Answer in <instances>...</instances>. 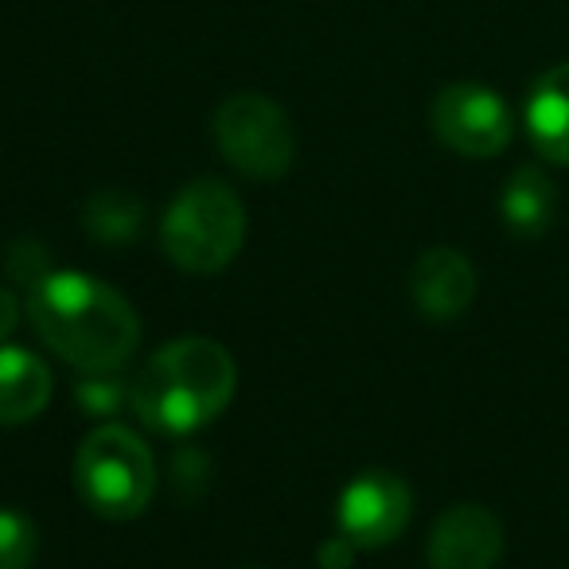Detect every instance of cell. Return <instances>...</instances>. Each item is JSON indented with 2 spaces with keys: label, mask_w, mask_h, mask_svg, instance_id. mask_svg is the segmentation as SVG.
Returning <instances> with one entry per match:
<instances>
[{
  "label": "cell",
  "mask_w": 569,
  "mask_h": 569,
  "mask_svg": "<svg viewBox=\"0 0 569 569\" xmlns=\"http://www.w3.org/2000/svg\"><path fill=\"white\" fill-rule=\"evenodd\" d=\"M32 328L59 359L90 375H110L129 363L141 343L133 305L90 273H56L28 289Z\"/></svg>",
  "instance_id": "6da1fadb"
},
{
  "label": "cell",
  "mask_w": 569,
  "mask_h": 569,
  "mask_svg": "<svg viewBox=\"0 0 569 569\" xmlns=\"http://www.w3.org/2000/svg\"><path fill=\"white\" fill-rule=\"evenodd\" d=\"M234 359L222 343L188 336L172 340L144 363L133 387V410L160 433H196L234 398Z\"/></svg>",
  "instance_id": "7a4b0ae2"
},
{
  "label": "cell",
  "mask_w": 569,
  "mask_h": 569,
  "mask_svg": "<svg viewBox=\"0 0 569 569\" xmlns=\"http://www.w3.org/2000/svg\"><path fill=\"white\" fill-rule=\"evenodd\" d=\"M246 242V207L222 180H196L168 203L160 246L188 273H219Z\"/></svg>",
  "instance_id": "3957f363"
},
{
  "label": "cell",
  "mask_w": 569,
  "mask_h": 569,
  "mask_svg": "<svg viewBox=\"0 0 569 569\" xmlns=\"http://www.w3.org/2000/svg\"><path fill=\"white\" fill-rule=\"evenodd\" d=\"M74 483L82 503L102 519H137L157 488L152 452L133 429L98 426L74 457Z\"/></svg>",
  "instance_id": "277c9868"
},
{
  "label": "cell",
  "mask_w": 569,
  "mask_h": 569,
  "mask_svg": "<svg viewBox=\"0 0 569 569\" xmlns=\"http://www.w3.org/2000/svg\"><path fill=\"white\" fill-rule=\"evenodd\" d=\"M211 133L219 152L250 180H281L297 157L293 126L266 94H230L214 110Z\"/></svg>",
  "instance_id": "5b68a950"
},
{
  "label": "cell",
  "mask_w": 569,
  "mask_h": 569,
  "mask_svg": "<svg viewBox=\"0 0 569 569\" xmlns=\"http://www.w3.org/2000/svg\"><path fill=\"white\" fill-rule=\"evenodd\" d=\"M433 133L460 157H496L511 141V110L480 82H452L433 98Z\"/></svg>",
  "instance_id": "8992f818"
},
{
  "label": "cell",
  "mask_w": 569,
  "mask_h": 569,
  "mask_svg": "<svg viewBox=\"0 0 569 569\" xmlns=\"http://www.w3.org/2000/svg\"><path fill=\"white\" fill-rule=\"evenodd\" d=\"M413 496L395 472H363L340 496V535L356 546H387L406 530Z\"/></svg>",
  "instance_id": "52a82bcc"
},
{
  "label": "cell",
  "mask_w": 569,
  "mask_h": 569,
  "mask_svg": "<svg viewBox=\"0 0 569 569\" xmlns=\"http://www.w3.org/2000/svg\"><path fill=\"white\" fill-rule=\"evenodd\" d=\"M503 553V527L480 503H457L433 522L429 566L433 569H491Z\"/></svg>",
  "instance_id": "ba28073f"
},
{
  "label": "cell",
  "mask_w": 569,
  "mask_h": 569,
  "mask_svg": "<svg viewBox=\"0 0 569 569\" xmlns=\"http://www.w3.org/2000/svg\"><path fill=\"white\" fill-rule=\"evenodd\" d=\"M410 297L421 317L429 320H457L476 297V269L460 250L437 246L413 261Z\"/></svg>",
  "instance_id": "9c48e42d"
},
{
  "label": "cell",
  "mask_w": 569,
  "mask_h": 569,
  "mask_svg": "<svg viewBox=\"0 0 569 569\" xmlns=\"http://www.w3.org/2000/svg\"><path fill=\"white\" fill-rule=\"evenodd\" d=\"M51 402V367L24 348L0 343V426L36 421Z\"/></svg>",
  "instance_id": "30bf717a"
},
{
  "label": "cell",
  "mask_w": 569,
  "mask_h": 569,
  "mask_svg": "<svg viewBox=\"0 0 569 569\" xmlns=\"http://www.w3.org/2000/svg\"><path fill=\"white\" fill-rule=\"evenodd\" d=\"M527 129L546 160L569 164V63L550 67L535 82L527 98Z\"/></svg>",
  "instance_id": "8fae6325"
},
{
  "label": "cell",
  "mask_w": 569,
  "mask_h": 569,
  "mask_svg": "<svg viewBox=\"0 0 569 569\" xmlns=\"http://www.w3.org/2000/svg\"><path fill=\"white\" fill-rule=\"evenodd\" d=\"M503 222L515 234H546L558 211V191H553L550 176L542 168H519L511 180L503 183Z\"/></svg>",
  "instance_id": "7c38bea8"
},
{
  "label": "cell",
  "mask_w": 569,
  "mask_h": 569,
  "mask_svg": "<svg viewBox=\"0 0 569 569\" xmlns=\"http://www.w3.org/2000/svg\"><path fill=\"white\" fill-rule=\"evenodd\" d=\"M141 219H144V207L137 203L133 196L126 191H102L87 203L82 211V222H87V234L98 238V242H133L137 230H141Z\"/></svg>",
  "instance_id": "4fadbf2b"
},
{
  "label": "cell",
  "mask_w": 569,
  "mask_h": 569,
  "mask_svg": "<svg viewBox=\"0 0 569 569\" xmlns=\"http://www.w3.org/2000/svg\"><path fill=\"white\" fill-rule=\"evenodd\" d=\"M40 535L36 522L17 507H0V569H32Z\"/></svg>",
  "instance_id": "5bb4252c"
},
{
  "label": "cell",
  "mask_w": 569,
  "mask_h": 569,
  "mask_svg": "<svg viewBox=\"0 0 569 569\" xmlns=\"http://www.w3.org/2000/svg\"><path fill=\"white\" fill-rule=\"evenodd\" d=\"M9 273L17 277L20 284H40L43 277L51 273L48 269V250H43L40 242H32V238H20L17 246H12V253H9Z\"/></svg>",
  "instance_id": "9a60e30c"
},
{
  "label": "cell",
  "mask_w": 569,
  "mask_h": 569,
  "mask_svg": "<svg viewBox=\"0 0 569 569\" xmlns=\"http://www.w3.org/2000/svg\"><path fill=\"white\" fill-rule=\"evenodd\" d=\"M121 398H126V390H121L113 379H94V382H82L79 387V402L87 406L90 413H102V418L118 410Z\"/></svg>",
  "instance_id": "2e32d148"
},
{
  "label": "cell",
  "mask_w": 569,
  "mask_h": 569,
  "mask_svg": "<svg viewBox=\"0 0 569 569\" xmlns=\"http://www.w3.org/2000/svg\"><path fill=\"white\" fill-rule=\"evenodd\" d=\"M317 561H320V569H351L356 566V542H351L348 535L328 538V542L320 546Z\"/></svg>",
  "instance_id": "e0dca14e"
},
{
  "label": "cell",
  "mask_w": 569,
  "mask_h": 569,
  "mask_svg": "<svg viewBox=\"0 0 569 569\" xmlns=\"http://www.w3.org/2000/svg\"><path fill=\"white\" fill-rule=\"evenodd\" d=\"M17 325H20V301H17V293H12V289H4V284H0V343L17 332Z\"/></svg>",
  "instance_id": "ac0fdd59"
}]
</instances>
